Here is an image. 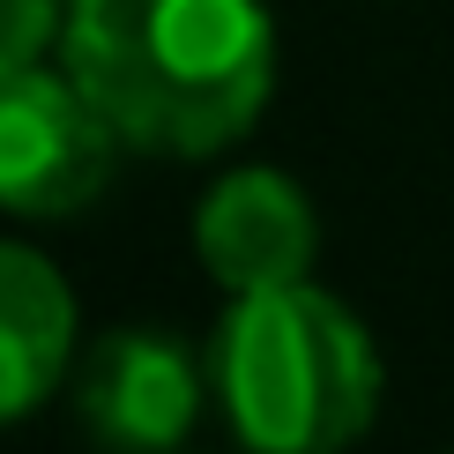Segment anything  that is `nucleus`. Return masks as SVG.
Listing matches in <instances>:
<instances>
[{
	"instance_id": "f257e3e1",
	"label": "nucleus",
	"mask_w": 454,
	"mask_h": 454,
	"mask_svg": "<svg viewBox=\"0 0 454 454\" xmlns=\"http://www.w3.org/2000/svg\"><path fill=\"white\" fill-rule=\"evenodd\" d=\"M60 67L127 149L216 157L276 90V23L261 0H67Z\"/></svg>"
},
{
	"instance_id": "f03ea898",
	"label": "nucleus",
	"mask_w": 454,
	"mask_h": 454,
	"mask_svg": "<svg viewBox=\"0 0 454 454\" xmlns=\"http://www.w3.org/2000/svg\"><path fill=\"white\" fill-rule=\"evenodd\" d=\"M209 387L246 454H343L380 418V343L335 291L276 283L231 298L216 320Z\"/></svg>"
},
{
	"instance_id": "0eeeda50",
	"label": "nucleus",
	"mask_w": 454,
	"mask_h": 454,
	"mask_svg": "<svg viewBox=\"0 0 454 454\" xmlns=\"http://www.w3.org/2000/svg\"><path fill=\"white\" fill-rule=\"evenodd\" d=\"M60 30H67V0H0V74L45 60Z\"/></svg>"
},
{
	"instance_id": "7ed1b4c3",
	"label": "nucleus",
	"mask_w": 454,
	"mask_h": 454,
	"mask_svg": "<svg viewBox=\"0 0 454 454\" xmlns=\"http://www.w3.org/2000/svg\"><path fill=\"white\" fill-rule=\"evenodd\" d=\"M120 135L67 67H8L0 74V209L60 223L105 194Z\"/></svg>"
},
{
	"instance_id": "39448f33",
	"label": "nucleus",
	"mask_w": 454,
	"mask_h": 454,
	"mask_svg": "<svg viewBox=\"0 0 454 454\" xmlns=\"http://www.w3.org/2000/svg\"><path fill=\"white\" fill-rule=\"evenodd\" d=\"M194 254L231 298L276 291V283H306L320 254V216L306 186L283 179L276 164H239L223 172L194 209Z\"/></svg>"
},
{
	"instance_id": "423d86ee",
	"label": "nucleus",
	"mask_w": 454,
	"mask_h": 454,
	"mask_svg": "<svg viewBox=\"0 0 454 454\" xmlns=\"http://www.w3.org/2000/svg\"><path fill=\"white\" fill-rule=\"evenodd\" d=\"M74 365V291L37 246L0 239V425L45 410Z\"/></svg>"
},
{
	"instance_id": "20e7f679",
	"label": "nucleus",
	"mask_w": 454,
	"mask_h": 454,
	"mask_svg": "<svg viewBox=\"0 0 454 454\" xmlns=\"http://www.w3.org/2000/svg\"><path fill=\"white\" fill-rule=\"evenodd\" d=\"M201 357L164 328H112L74 365V418L105 454H172L201 418Z\"/></svg>"
}]
</instances>
